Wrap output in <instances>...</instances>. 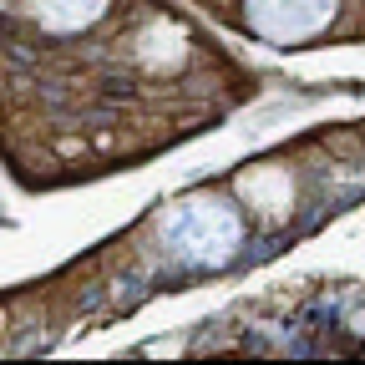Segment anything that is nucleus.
<instances>
[{"label": "nucleus", "mask_w": 365, "mask_h": 365, "mask_svg": "<svg viewBox=\"0 0 365 365\" xmlns=\"http://www.w3.org/2000/svg\"><path fill=\"white\" fill-rule=\"evenodd\" d=\"M163 244L193 264H223L244 244V223L223 198H182L163 218Z\"/></svg>", "instance_id": "1"}, {"label": "nucleus", "mask_w": 365, "mask_h": 365, "mask_svg": "<svg viewBox=\"0 0 365 365\" xmlns=\"http://www.w3.org/2000/svg\"><path fill=\"white\" fill-rule=\"evenodd\" d=\"M335 16V0H249V21L264 41H279V46H294V41H309L330 26Z\"/></svg>", "instance_id": "2"}, {"label": "nucleus", "mask_w": 365, "mask_h": 365, "mask_svg": "<svg viewBox=\"0 0 365 365\" xmlns=\"http://www.w3.org/2000/svg\"><path fill=\"white\" fill-rule=\"evenodd\" d=\"M107 11V0H36V16L51 31H81Z\"/></svg>", "instance_id": "3"}]
</instances>
